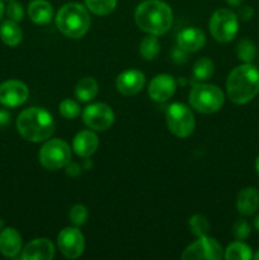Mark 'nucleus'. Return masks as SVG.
<instances>
[{"mask_svg":"<svg viewBox=\"0 0 259 260\" xmlns=\"http://www.w3.org/2000/svg\"><path fill=\"white\" fill-rule=\"evenodd\" d=\"M226 90L235 104L249 103L259 93V70L250 63L235 68L229 74Z\"/></svg>","mask_w":259,"mask_h":260,"instance_id":"1","label":"nucleus"},{"mask_svg":"<svg viewBox=\"0 0 259 260\" xmlns=\"http://www.w3.org/2000/svg\"><path fill=\"white\" fill-rule=\"evenodd\" d=\"M135 20L146 33L160 36L172 27L173 12L161 0H145L136 8Z\"/></svg>","mask_w":259,"mask_h":260,"instance_id":"2","label":"nucleus"},{"mask_svg":"<svg viewBox=\"0 0 259 260\" xmlns=\"http://www.w3.org/2000/svg\"><path fill=\"white\" fill-rule=\"evenodd\" d=\"M17 129L20 136L30 142H42L55 131V121L46 109L32 107L18 116Z\"/></svg>","mask_w":259,"mask_h":260,"instance_id":"3","label":"nucleus"},{"mask_svg":"<svg viewBox=\"0 0 259 260\" xmlns=\"http://www.w3.org/2000/svg\"><path fill=\"white\" fill-rule=\"evenodd\" d=\"M56 25L66 37L80 38L90 27V17L81 4L69 3L65 4L56 15Z\"/></svg>","mask_w":259,"mask_h":260,"instance_id":"4","label":"nucleus"},{"mask_svg":"<svg viewBox=\"0 0 259 260\" xmlns=\"http://www.w3.org/2000/svg\"><path fill=\"white\" fill-rule=\"evenodd\" d=\"M189 103L200 113H215L222 107L223 93L212 84H198L190 90Z\"/></svg>","mask_w":259,"mask_h":260,"instance_id":"5","label":"nucleus"},{"mask_svg":"<svg viewBox=\"0 0 259 260\" xmlns=\"http://www.w3.org/2000/svg\"><path fill=\"white\" fill-rule=\"evenodd\" d=\"M167 124L174 136L185 139L193 132L196 122L192 111L185 104L173 103L167 109Z\"/></svg>","mask_w":259,"mask_h":260,"instance_id":"6","label":"nucleus"},{"mask_svg":"<svg viewBox=\"0 0 259 260\" xmlns=\"http://www.w3.org/2000/svg\"><path fill=\"white\" fill-rule=\"evenodd\" d=\"M70 147L60 139L48 140L40 150L41 164L48 170L62 169L70 162Z\"/></svg>","mask_w":259,"mask_h":260,"instance_id":"7","label":"nucleus"},{"mask_svg":"<svg viewBox=\"0 0 259 260\" xmlns=\"http://www.w3.org/2000/svg\"><path fill=\"white\" fill-rule=\"evenodd\" d=\"M239 30V20L234 12L229 9H218L213 13L210 20V32L216 41L228 43L234 40Z\"/></svg>","mask_w":259,"mask_h":260,"instance_id":"8","label":"nucleus"},{"mask_svg":"<svg viewBox=\"0 0 259 260\" xmlns=\"http://www.w3.org/2000/svg\"><path fill=\"white\" fill-rule=\"evenodd\" d=\"M223 256L222 248L220 244L212 238L200 236L195 243L190 244L183 253L182 259H211L218 260Z\"/></svg>","mask_w":259,"mask_h":260,"instance_id":"9","label":"nucleus"},{"mask_svg":"<svg viewBox=\"0 0 259 260\" xmlns=\"http://www.w3.org/2000/svg\"><path fill=\"white\" fill-rule=\"evenodd\" d=\"M83 121L94 131H106L113 123L114 113L107 104L94 103L84 109Z\"/></svg>","mask_w":259,"mask_h":260,"instance_id":"10","label":"nucleus"},{"mask_svg":"<svg viewBox=\"0 0 259 260\" xmlns=\"http://www.w3.org/2000/svg\"><path fill=\"white\" fill-rule=\"evenodd\" d=\"M58 249L63 256L75 259L83 254L85 241L83 234L76 228H65L57 236Z\"/></svg>","mask_w":259,"mask_h":260,"instance_id":"11","label":"nucleus"},{"mask_svg":"<svg viewBox=\"0 0 259 260\" xmlns=\"http://www.w3.org/2000/svg\"><path fill=\"white\" fill-rule=\"evenodd\" d=\"M28 86L23 81L8 80L0 85V103L8 108L19 107L27 101Z\"/></svg>","mask_w":259,"mask_h":260,"instance_id":"12","label":"nucleus"},{"mask_svg":"<svg viewBox=\"0 0 259 260\" xmlns=\"http://www.w3.org/2000/svg\"><path fill=\"white\" fill-rule=\"evenodd\" d=\"M177 89V83L172 75H156L149 84V95L155 102H167L172 98Z\"/></svg>","mask_w":259,"mask_h":260,"instance_id":"13","label":"nucleus"},{"mask_svg":"<svg viewBox=\"0 0 259 260\" xmlns=\"http://www.w3.org/2000/svg\"><path fill=\"white\" fill-rule=\"evenodd\" d=\"M145 75L139 70H127L119 74L116 80V88L123 95L130 96L140 93L145 86Z\"/></svg>","mask_w":259,"mask_h":260,"instance_id":"14","label":"nucleus"},{"mask_svg":"<svg viewBox=\"0 0 259 260\" xmlns=\"http://www.w3.org/2000/svg\"><path fill=\"white\" fill-rule=\"evenodd\" d=\"M55 256V248L48 239H35L22 250L23 260H51Z\"/></svg>","mask_w":259,"mask_h":260,"instance_id":"15","label":"nucleus"},{"mask_svg":"<svg viewBox=\"0 0 259 260\" xmlns=\"http://www.w3.org/2000/svg\"><path fill=\"white\" fill-rule=\"evenodd\" d=\"M178 47L185 52H196L203 48L206 43V36L198 28H185L177 36Z\"/></svg>","mask_w":259,"mask_h":260,"instance_id":"16","label":"nucleus"},{"mask_svg":"<svg viewBox=\"0 0 259 260\" xmlns=\"http://www.w3.org/2000/svg\"><path fill=\"white\" fill-rule=\"evenodd\" d=\"M99 140L93 131L84 129L75 135L73 141V149L76 155L81 157H89L96 151Z\"/></svg>","mask_w":259,"mask_h":260,"instance_id":"17","label":"nucleus"},{"mask_svg":"<svg viewBox=\"0 0 259 260\" xmlns=\"http://www.w3.org/2000/svg\"><path fill=\"white\" fill-rule=\"evenodd\" d=\"M22 250V238L13 228H7L0 233V253L8 258H14Z\"/></svg>","mask_w":259,"mask_h":260,"instance_id":"18","label":"nucleus"},{"mask_svg":"<svg viewBox=\"0 0 259 260\" xmlns=\"http://www.w3.org/2000/svg\"><path fill=\"white\" fill-rule=\"evenodd\" d=\"M236 208L243 216H251L259 208V193L255 188L248 187L239 192Z\"/></svg>","mask_w":259,"mask_h":260,"instance_id":"19","label":"nucleus"},{"mask_svg":"<svg viewBox=\"0 0 259 260\" xmlns=\"http://www.w3.org/2000/svg\"><path fill=\"white\" fill-rule=\"evenodd\" d=\"M28 15L36 24H47L52 20V5L46 0H32L28 5Z\"/></svg>","mask_w":259,"mask_h":260,"instance_id":"20","label":"nucleus"},{"mask_svg":"<svg viewBox=\"0 0 259 260\" xmlns=\"http://www.w3.org/2000/svg\"><path fill=\"white\" fill-rule=\"evenodd\" d=\"M0 38L7 46L14 47L19 45L23 38V32L14 20H4L0 25Z\"/></svg>","mask_w":259,"mask_h":260,"instance_id":"21","label":"nucleus"},{"mask_svg":"<svg viewBox=\"0 0 259 260\" xmlns=\"http://www.w3.org/2000/svg\"><path fill=\"white\" fill-rule=\"evenodd\" d=\"M98 94V84L93 78H83L75 86V96L80 102H90Z\"/></svg>","mask_w":259,"mask_h":260,"instance_id":"22","label":"nucleus"},{"mask_svg":"<svg viewBox=\"0 0 259 260\" xmlns=\"http://www.w3.org/2000/svg\"><path fill=\"white\" fill-rule=\"evenodd\" d=\"M215 73V65L207 57L198 58L193 65V78L197 81H205L210 79Z\"/></svg>","mask_w":259,"mask_h":260,"instance_id":"23","label":"nucleus"},{"mask_svg":"<svg viewBox=\"0 0 259 260\" xmlns=\"http://www.w3.org/2000/svg\"><path fill=\"white\" fill-rule=\"evenodd\" d=\"M223 256L228 260H249L253 255H251V249L239 240L228 246Z\"/></svg>","mask_w":259,"mask_h":260,"instance_id":"24","label":"nucleus"},{"mask_svg":"<svg viewBox=\"0 0 259 260\" xmlns=\"http://www.w3.org/2000/svg\"><path fill=\"white\" fill-rule=\"evenodd\" d=\"M160 51L159 40L154 35L145 37L140 43V53L145 60H154Z\"/></svg>","mask_w":259,"mask_h":260,"instance_id":"25","label":"nucleus"},{"mask_svg":"<svg viewBox=\"0 0 259 260\" xmlns=\"http://www.w3.org/2000/svg\"><path fill=\"white\" fill-rule=\"evenodd\" d=\"M85 5L96 15H108L116 9L117 0H85Z\"/></svg>","mask_w":259,"mask_h":260,"instance_id":"26","label":"nucleus"},{"mask_svg":"<svg viewBox=\"0 0 259 260\" xmlns=\"http://www.w3.org/2000/svg\"><path fill=\"white\" fill-rule=\"evenodd\" d=\"M238 56L245 63H250L256 56V47L250 40H241L238 45Z\"/></svg>","mask_w":259,"mask_h":260,"instance_id":"27","label":"nucleus"},{"mask_svg":"<svg viewBox=\"0 0 259 260\" xmlns=\"http://www.w3.org/2000/svg\"><path fill=\"white\" fill-rule=\"evenodd\" d=\"M188 223H189V229L192 234L197 238L205 236L208 233V229H210L208 220L203 215H195L193 217L189 218Z\"/></svg>","mask_w":259,"mask_h":260,"instance_id":"28","label":"nucleus"},{"mask_svg":"<svg viewBox=\"0 0 259 260\" xmlns=\"http://www.w3.org/2000/svg\"><path fill=\"white\" fill-rule=\"evenodd\" d=\"M60 113L61 116L68 119H74L80 113V107L73 99H65L60 104Z\"/></svg>","mask_w":259,"mask_h":260,"instance_id":"29","label":"nucleus"},{"mask_svg":"<svg viewBox=\"0 0 259 260\" xmlns=\"http://www.w3.org/2000/svg\"><path fill=\"white\" fill-rule=\"evenodd\" d=\"M69 218L75 226H81L83 223H85L86 218H88V210L83 205L73 206L70 213H69Z\"/></svg>","mask_w":259,"mask_h":260,"instance_id":"30","label":"nucleus"},{"mask_svg":"<svg viewBox=\"0 0 259 260\" xmlns=\"http://www.w3.org/2000/svg\"><path fill=\"white\" fill-rule=\"evenodd\" d=\"M233 233L234 236H235L238 240H245L246 238H249V235H250L251 233L250 225H249L245 220L236 221L235 225H234Z\"/></svg>","mask_w":259,"mask_h":260,"instance_id":"31","label":"nucleus"},{"mask_svg":"<svg viewBox=\"0 0 259 260\" xmlns=\"http://www.w3.org/2000/svg\"><path fill=\"white\" fill-rule=\"evenodd\" d=\"M7 15L10 20L20 22L23 19V17H24V10H23L22 4L12 0L9 3V5L7 7Z\"/></svg>","mask_w":259,"mask_h":260,"instance_id":"32","label":"nucleus"},{"mask_svg":"<svg viewBox=\"0 0 259 260\" xmlns=\"http://www.w3.org/2000/svg\"><path fill=\"white\" fill-rule=\"evenodd\" d=\"M65 172L69 177L75 178V177H78V175L81 174V168L79 167L76 162H69V164L65 167Z\"/></svg>","mask_w":259,"mask_h":260,"instance_id":"33","label":"nucleus"},{"mask_svg":"<svg viewBox=\"0 0 259 260\" xmlns=\"http://www.w3.org/2000/svg\"><path fill=\"white\" fill-rule=\"evenodd\" d=\"M253 9H251L250 7H244L241 8L240 13H239V15H240V18L243 20H249L251 17H253Z\"/></svg>","mask_w":259,"mask_h":260,"instance_id":"34","label":"nucleus"},{"mask_svg":"<svg viewBox=\"0 0 259 260\" xmlns=\"http://www.w3.org/2000/svg\"><path fill=\"white\" fill-rule=\"evenodd\" d=\"M173 56H174V60L177 61V62H183V61L185 60V51H183L182 48L178 47L177 50L174 51V53H173Z\"/></svg>","mask_w":259,"mask_h":260,"instance_id":"35","label":"nucleus"},{"mask_svg":"<svg viewBox=\"0 0 259 260\" xmlns=\"http://www.w3.org/2000/svg\"><path fill=\"white\" fill-rule=\"evenodd\" d=\"M10 121V114L7 111H0V126H7Z\"/></svg>","mask_w":259,"mask_h":260,"instance_id":"36","label":"nucleus"},{"mask_svg":"<svg viewBox=\"0 0 259 260\" xmlns=\"http://www.w3.org/2000/svg\"><path fill=\"white\" fill-rule=\"evenodd\" d=\"M226 2H228V4L231 5V7H239L244 0H226Z\"/></svg>","mask_w":259,"mask_h":260,"instance_id":"37","label":"nucleus"},{"mask_svg":"<svg viewBox=\"0 0 259 260\" xmlns=\"http://www.w3.org/2000/svg\"><path fill=\"white\" fill-rule=\"evenodd\" d=\"M4 10L5 8H4V4H3V0H0V19H2L3 14H4Z\"/></svg>","mask_w":259,"mask_h":260,"instance_id":"38","label":"nucleus"},{"mask_svg":"<svg viewBox=\"0 0 259 260\" xmlns=\"http://www.w3.org/2000/svg\"><path fill=\"white\" fill-rule=\"evenodd\" d=\"M254 226H255V229H256V230L259 231V215L256 216V217H255V220H254Z\"/></svg>","mask_w":259,"mask_h":260,"instance_id":"39","label":"nucleus"},{"mask_svg":"<svg viewBox=\"0 0 259 260\" xmlns=\"http://www.w3.org/2000/svg\"><path fill=\"white\" fill-rule=\"evenodd\" d=\"M255 169H256V173L259 174V156H258V159H256V161H255Z\"/></svg>","mask_w":259,"mask_h":260,"instance_id":"40","label":"nucleus"},{"mask_svg":"<svg viewBox=\"0 0 259 260\" xmlns=\"http://www.w3.org/2000/svg\"><path fill=\"white\" fill-rule=\"evenodd\" d=\"M88 167H89V168L91 167V162H90V161L88 162V160H85V164H84V168H85V169H88Z\"/></svg>","mask_w":259,"mask_h":260,"instance_id":"41","label":"nucleus"},{"mask_svg":"<svg viewBox=\"0 0 259 260\" xmlns=\"http://www.w3.org/2000/svg\"><path fill=\"white\" fill-rule=\"evenodd\" d=\"M253 258H254V259H255V260H259V250H258V251H256V253H255V255H254V256H253Z\"/></svg>","mask_w":259,"mask_h":260,"instance_id":"42","label":"nucleus"},{"mask_svg":"<svg viewBox=\"0 0 259 260\" xmlns=\"http://www.w3.org/2000/svg\"><path fill=\"white\" fill-rule=\"evenodd\" d=\"M9 2H12V0H9Z\"/></svg>","mask_w":259,"mask_h":260,"instance_id":"43","label":"nucleus"}]
</instances>
